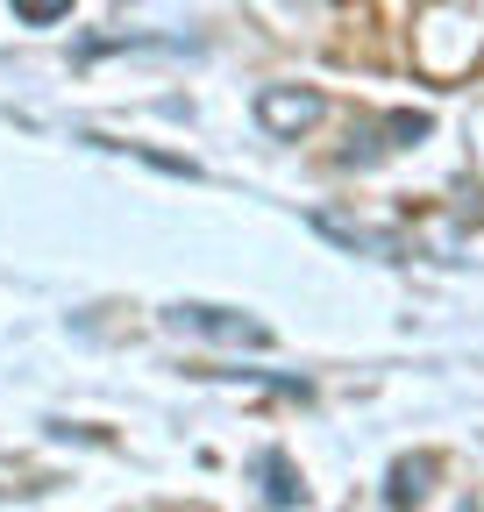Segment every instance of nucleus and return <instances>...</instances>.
Instances as JSON below:
<instances>
[{"instance_id":"obj_1","label":"nucleus","mask_w":484,"mask_h":512,"mask_svg":"<svg viewBox=\"0 0 484 512\" xmlns=\"http://www.w3.org/2000/svg\"><path fill=\"white\" fill-rule=\"evenodd\" d=\"M178 335H207V342H228V349H271V328L264 320H250V313H235V306H171L164 313Z\"/></svg>"},{"instance_id":"obj_3","label":"nucleus","mask_w":484,"mask_h":512,"mask_svg":"<svg viewBox=\"0 0 484 512\" xmlns=\"http://www.w3.org/2000/svg\"><path fill=\"white\" fill-rule=\"evenodd\" d=\"M435 456H406V463H392V477H385V505H413V498H428V484H435Z\"/></svg>"},{"instance_id":"obj_5","label":"nucleus","mask_w":484,"mask_h":512,"mask_svg":"<svg viewBox=\"0 0 484 512\" xmlns=\"http://www.w3.org/2000/svg\"><path fill=\"white\" fill-rule=\"evenodd\" d=\"M257 477H264V505H307V484L292 477V463L278 456V448L257 456Z\"/></svg>"},{"instance_id":"obj_6","label":"nucleus","mask_w":484,"mask_h":512,"mask_svg":"<svg viewBox=\"0 0 484 512\" xmlns=\"http://www.w3.org/2000/svg\"><path fill=\"white\" fill-rule=\"evenodd\" d=\"M65 15H72V0H15V22H29V29H50Z\"/></svg>"},{"instance_id":"obj_4","label":"nucleus","mask_w":484,"mask_h":512,"mask_svg":"<svg viewBox=\"0 0 484 512\" xmlns=\"http://www.w3.org/2000/svg\"><path fill=\"white\" fill-rule=\"evenodd\" d=\"M314 228L342 249H363V256H399V235H378V228H356V221H335V214H314Z\"/></svg>"},{"instance_id":"obj_2","label":"nucleus","mask_w":484,"mask_h":512,"mask_svg":"<svg viewBox=\"0 0 484 512\" xmlns=\"http://www.w3.org/2000/svg\"><path fill=\"white\" fill-rule=\"evenodd\" d=\"M321 114H328L321 93H299V86H264L257 93V121L271 128V136H307Z\"/></svg>"}]
</instances>
